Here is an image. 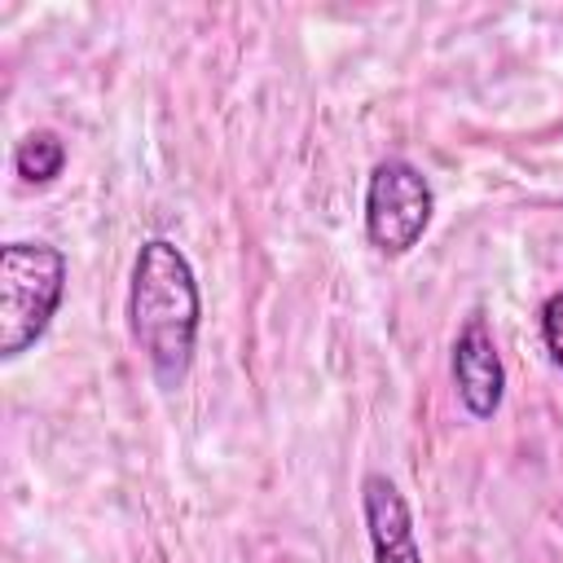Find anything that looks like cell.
I'll return each instance as SVG.
<instances>
[{
	"instance_id": "6",
	"label": "cell",
	"mask_w": 563,
	"mask_h": 563,
	"mask_svg": "<svg viewBox=\"0 0 563 563\" xmlns=\"http://www.w3.org/2000/svg\"><path fill=\"white\" fill-rule=\"evenodd\" d=\"M62 167H66V145H62V136L48 132V128L26 132V136L18 141V150H13V172H18L26 185H48V180L62 176Z\"/></svg>"
},
{
	"instance_id": "4",
	"label": "cell",
	"mask_w": 563,
	"mask_h": 563,
	"mask_svg": "<svg viewBox=\"0 0 563 563\" xmlns=\"http://www.w3.org/2000/svg\"><path fill=\"white\" fill-rule=\"evenodd\" d=\"M453 387L471 418H493L506 391V369L484 312H471L453 339Z\"/></svg>"
},
{
	"instance_id": "7",
	"label": "cell",
	"mask_w": 563,
	"mask_h": 563,
	"mask_svg": "<svg viewBox=\"0 0 563 563\" xmlns=\"http://www.w3.org/2000/svg\"><path fill=\"white\" fill-rule=\"evenodd\" d=\"M541 339H545L550 361L563 369V290H559V295H550V299H545V308H541Z\"/></svg>"
},
{
	"instance_id": "1",
	"label": "cell",
	"mask_w": 563,
	"mask_h": 563,
	"mask_svg": "<svg viewBox=\"0 0 563 563\" xmlns=\"http://www.w3.org/2000/svg\"><path fill=\"white\" fill-rule=\"evenodd\" d=\"M198 282L185 251L167 238H150L136 251L128 286V325L163 387H180L198 343Z\"/></svg>"
},
{
	"instance_id": "2",
	"label": "cell",
	"mask_w": 563,
	"mask_h": 563,
	"mask_svg": "<svg viewBox=\"0 0 563 563\" xmlns=\"http://www.w3.org/2000/svg\"><path fill=\"white\" fill-rule=\"evenodd\" d=\"M66 255L48 242H9L0 251V356L35 347L62 303Z\"/></svg>"
},
{
	"instance_id": "3",
	"label": "cell",
	"mask_w": 563,
	"mask_h": 563,
	"mask_svg": "<svg viewBox=\"0 0 563 563\" xmlns=\"http://www.w3.org/2000/svg\"><path fill=\"white\" fill-rule=\"evenodd\" d=\"M435 211L427 176L405 158H383L365 185V233L383 255H405L418 246Z\"/></svg>"
},
{
	"instance_id": "5",
	"label": "cell",
	"mask_w": 563,
	"mask_h": 563,
	"mask_svg": "<svg viewBox=\"0 0 563 563\" xmlns=\"http://www.w3.org/2000/svg\"><path fill=\"white\" fill-rule=\"evenodd\" d=\"M361 510H365V532H369L374 563H422L409 501L400 497V488L387 475L369 471L361 479Z\"/></svg>"
}]
</instances>
